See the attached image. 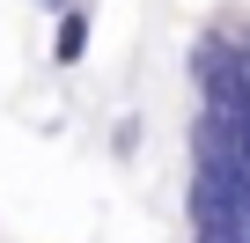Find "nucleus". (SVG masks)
Here are the masks:
<instances>
[{
  "mask_svg": "<svg viewBox=\"0 0 250 243\" xmlns=\"http://www.w3.org/2000/svg\"><path fill=\"white\" fill-rule=\"evenodd\" d=\"M88 37H96V15H88V8L52 15V66H81V59H88Z\"/></svg>",
  "mask_w": 250,
  "mask_h": 243,
  "instance_id": "obj_1",
  "label": "nucleus"
},
{
  "mask_svg": "<svg viewBox=\"0 0 250 243\" xmlns=\"http://www.w3.org/2000/svg\"><path fill=\"white\" fill-rule=\"evenodd\" d=\"M191 243H250V214H191Z\"/></svg>",
  "mask_w": 250,
  "mask_h": 243,
  "instance_id": "obj_2",
  "label": "nucleus"
},
{
  "mask_svg": "<svg viewBox=\"0 0 250 243\" xmlns=\"http://www.w3.org/2000/svg\"><path fill=\"white\" fill-rule=\"evenodd\" d=\"M30 8H44V15H66V8H74V0H30Z\"/></svg>",
  "mask_w": 250,
  "mask_h": 243,
  "instance_id": "obj_3",
  "label": "nucleus"
}]
</instances>
